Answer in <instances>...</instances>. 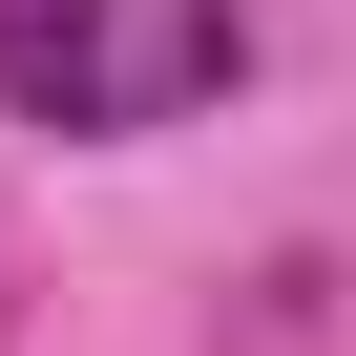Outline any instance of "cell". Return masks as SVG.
<instances>
[{"mask_svg":"<svg viewBox=\"0 0 356 356\" xmlns=\"http://www.w3.org/2000/svg\"><path fill=\"white\" fill-rule=\"evenodd\" d=\"M231 63H252L231 0H0V105L63 126V147L189 126V105H231Z\"/></svg>","mask_w":356,"mask_h":356,"instance_id":"1","label":"cell"}]
</instances>
